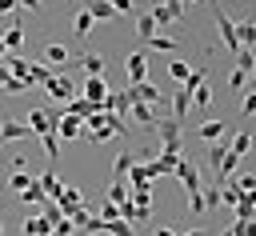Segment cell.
<instances>
[{"instance_id":"6da1fadb","label":"cell","mask_w":256,"mask_h":236,"mask_svg":"<svg viewBox=\"0 0 256 236\" xmlns=\"http://www.w3.org/2000/svg\"><path fill=\"white\" fill-rule=\"evenodd\" d=\"M156 136H160V144L168 148V152H180V120H172V116H160L156 120Z\"/></svg>"},{"instance_id":"7a4b0ae2","label":"cell","mask_w":256,"mask_h":236,"mask_svg":"<svg viewBox=\"0 0 256 236\" xmlns=\"http://www.w3.org/2000/svg\"><path fill=\"white\" fill-rule=\"evenodd\" d=\"M212 16H216V28H220V36H224V48L236 56V52H240V40H236V20H232L224 8H216Z\"/></svg>"},{"instance_id":"3957f363","label":"cell","mask_w":256,"mask_h":236,"mask_svg":"<svg viewBox=\"0 0 256 236\" xmlns=\"http://www.w3.org/2000/svg\"><path fill=\"white\" fill-rule=\"evenodd\" d=\"M176 160H180V152H160V156H152V160H144V168H148V180H156V176H168L172 168H176Z\"/></svg>"},{"instance_id":"277c9868","label":"cell","mask_w":256,"mask_h":236,"mask_svg":"<svg viewBox=\"0 0 256 236\" xmlns=\"http://www.w3.org/2000/svg\"><path fill=\"white\" fill-rule=\"evenodd\" d=\"M44 88H48V96H56V100H64V104H68V100L76 96V84H72V80H68L64 72H52V80H48Z\"/></svg>"},{"instance_id":"5b68a950","label":"cell","mask_w":256,"mask_h":236,"mask_svg":"<svg viewBox=\"0 0 256 236\" xmlns=\"http://www.w3.org/2000/svg\"><path fill=\"white\" fill-rule=\"evenodd\" d=\"M124 68H128V84H140V80H148V56H144V52H128Z\"/></svg>"},{"instance_id":"8992f818","label":"cell","mask_w":256,"mask_h":236,"mask_svg":"<svg viewBox=\"0 0 256 236\" xmlns=\"http://www.w3.org/2000/svg\"><path fill=\"white\" fill-rule=\"evenodd\" d=\"M172 172L180 176V184H184L188 192H200V172H196V164H192V160H184V156H180Z\"/></svg>"},{"instance_id":"52a82bcc","label":"cell","mask_w":256,"mask_h":236,"mask_svg":"<svg viewBox=\"0 0 256 236\" xmlns=\"http://www.w3.org/2000/svg\"><path fill=\"white\" fill-rule=\"evenodd\" d=\"M104 96H108V84H104V76H88V80H84V100L100 108V104H104Z\"/></svg>"},{"instance_id":"ba28073f","label":"cell","mask_w":256,"mask_h":236,"mask_svg":"<svg viewBox=\"0 0 256 236\" xmlns=\"http://www.w3.org/2000/svg\"><path fill=\"white\" fill-rule=\"evenodd\" d=\"M128 112H132V120H136V124H144V128H156V120H160V116H156V108H152V104H144V100H132V104H128Z\"/></svg>"},{"instance_id":"9c48e42d","label":"cell","mask_w":256,"mask_h":236,"mask_svg":"<svg viewBox=\"0 0 256 236\" xmlns=\"http://www.w3.org/2000/svg\"><path fill=\"white\" fill-rule=\"evenodd\" d=\"M28 128H32L36 136H48V132H56V124L48 120V112H44V108H32V112H28Z\"/></svg>"},{"instance_id":"30bf717a","label":"cell","mask_w":256,"mask_h":236,"mask_svg":"<svg viewBox=\"0 0 256 236\" xmlns=\"http://www.w3.org/2000/svg\"><path fill=\"white\" fill-rule=\"evenodd\" d=\"M56 204H60V212H64V216H72V212L84 204V196H80L76 188H68V184H64V188H60V196H56Z\"/></svg>"},{"instance_id":"8fae6325","label":"cell","mask_w":256,"mask_h":236,"mask_svg":"<svg viewBox=\"0 0 256 236\" xmlns=\"http://www.w3.org/2000/svg\"><path fill=\"white\" fill-rule=\"evenodd\" d=\"M28 136H32L28 124H16V120H4V124H0V144H8V140H28Z\"/></svg>"},{"instance_id":"7c38bea8","label":"cell","mask_w":256,"mask_h":236,"mask_svg":"<svg viewBox=\"0 0 256 236\" xmlns=\"http://www.w3.org/2000/svg\"><path fill=\"white\" fill-rule=\"evenodd\" d=\"M236 40H240V48H256V16H248V20H240L236 24Z\"/></svg>"},{"instance_id":"4fadbf2b","label":"cell","mask_w":256,"mask_h":236,"mask_svg":"<svg viewBox=\"0 0 256 236\" xmlns=\"http://www.w3.org/2000/svg\"><path fill=\"white\" fill-rule=\"evenodd\" d=\"M80 132H84V120H80V116H68V112H64V116H60V124H56V136L72 140V136H80Z\"/></svg>"},{"instance_id":"5bb4252c","label":"cell","mask_w":256,"mask_h":236,"mask_svg":"<svg viewBox=\"0 0 256 236\" xmlns=\"http://www.w3.org/2000/svg\"><path fill=\"white\" fill-rule=\"evenodd\" d=\"M24 236H52V224L40 212H32V216H24Z\"/></svg>"},{"instance_id":"9a60e30c","label":"cell","mask_w":256,"mask_h":236,"mask_svg":"<svg viewBox=\"0 0 256 236\" xmlns=\"http://www.w3.org/2000/svg\"><path fill=\"white\" fill-rule=\"evenodd\" d=\"M0 40H4V48H8V52H16V48L24 44V24H20V20H12V24L4 28V36H0Z\"/></svg>"},{"instance_id":"2e32d148","label":"cell","mask_w":256,"mask_h":236,"mask_svg":"<svg viewBox=\"0 0 256 236\" xmlns=\"http://www.w3.org/2000/svg\"><path fill=\"white\" fill-rule=\"evenodd\" d=\"M128 104H132V100H128V88H124V92H108L100 108H108V112H116V116H124V112H128Z\"/></svg>"},{"instance_id":"e0dca14e","label":"cell","mask_w":256,"mask_h":236,"mask_svg":"<svg viewBox=\"0 0 256 236\" xmlns=\"http://www.w3.org/2000/svg\"><path fill=\"white\" fill-rule=\"evenodd\" d=\"M232 208H236V220H252L256 216V192H240V200Z\"/></svg>"},{"instance_id":"ac0fdd59","label":"cell","mask_w":256,"mask_h":236,"mask_svg":"<svg viewBox=\"0 0 256 236\" xmlns=\"http://www.w3.org/2000/svg\"><path fill=\"white\" fill-rule=\"evenodd\" d=\"M136 36H140L144 44L156 36V20H152V12H136Z\"/></svg>"},{"instance_id":"d6986e66","label":"cell","mask_w":256,"mask_h":236,"mask_svg":"<svg viewBox=\"0 0 256 236\" xmlns=\"http://www.w3.org/2000/svg\"><path fill=\"white\" fill-rule=\"evenodd\" d=\"M224 132H228V124H224V120H208V124H200V128H196V140H220Z\"/></svg>"},{"instance_id":"ffe728a7","label":"cell","mask_w":256,"mask_h":236,"mask_svg":"<svg viewBox=\"0 0 256 236\" xmlns=\"http://www.w3.org/2000/svg\"><path fill=\"white\" fill-rule=\"evenodd\" d=\"M80 64H84V72H88V76H104V56H100V52H84V56H80Z\"/></svg>"},{"instance_id":"44dd1931","label":"cell","mask_w":256,"mask_h":236,"mask_svg":"<svg viewBox=\"0 0 256 236\" xmlns=\"http://www.w3.org/2000/svg\"><path fill=\"white\" fill-rule=\"evenodd\" d=\"M36 180H40V188H44V196H48V200H56V196H60V188H64V184L56 180V172H40Z\"/></svg>"},{"instance_id":"7402d4cb","label":"cell","mask_w":256,"mask_h":236,"mask_svg":"<svg viewBox=\"0 0 256 236\" xmlns=\"http://www.w3.org/2000/svg\"><path fill=\"white\" fill-rule=\"evenodd\" d=\"M88 12H92V20H116V16H120L108 0H92V4H88Z\"/></svg>"},{"instance_id":"603a6c76","label":"cell","mask_w":256,"mask_h":236,"mask_svg":"<svg viewBox=\"0 0 256 236\" xmlns=\"http://www.w3.org/2000/svg\"><path fill=\"white\" fill-rule=\"evenodd\" d=\"M88 28H92V12H88V8H80V12H76V20H72L76 40H84V36H88Z\"/></svg>"},{"instance_id":"cb8c5ba5","label":"cell","mask_w":256,"mask_h":236,"mask_svg":"<svg viewBox=\"0 0 256 236\" xmlns=\"http://www.w3.org/2000/svg\"><path fill=\"white\" fill-rule=\"evenodd\" d=\"M132 164H136V156H132V152H120V156H116V160H112V176H116V180H124V176H128V168H132Z\"/></svg>"},{"instance_id":"d4e9b609","label":"cell","mask_w":256,"mask_h":236,"mask_svg":"<svg viewBox=\"0 0 256 236\" xmlns=\"http://www.w3.org/2000/svg\"><path fill=\"white\" fill-rule=\"evenodd\" d=\"M48 196H44V188H40V180H32L24 192H20V204H44Z\"/></svg>"},{"instance_id":"484cf974","label":"cell","mask_w":256,"mask_h":236,"mask_svg":"<svg viewBox=\"0 0 256 236\" xmlns=\"http://www.w3.org/2000/svg\"><path fill=\"white\" fill-rule=\"evenodd\" d=\"M208 104H212V88H208V80H204V84L192 92V108H196V112H204Z\"/></svg>"},{"instance_id":"4316f807","label":"cell","mask_w":256,"mask_h":236,"mask_svg":"<svg viewBox=\"0 0 256 236\" xmlns=\"http://www.w3.org/2000/svg\"><path fill=\"white\" fill-rule=\"evenodd\" d=\"M248 148H252V136H248V132H236V136L228 140V152H232V156H244Z\"/></svg>"},{"instance_id":"83f0119b","label":"cell","mask_w":256,"mask_h":236,"mask_svg":"<svg viewBox=\"0 0 256 236\" xmlns=\"http://www.w3.org/2000/svg\"><path fill=\"white\" fill-rule=\"evenodd\" d=\"M108 200H112V204L132 200V196H128V180H112V184H108Z\"/></svg>"},{"instance_id":"f1b7e54d","label":"cell","mask_w":256,"mask_h":236,"mask_svg":"<svg viewBox=\"0 0 256 236\" xmlns=\"http://www.w3.org/2000/svg\"><path fill=\"white\" fill-rule=\"evenodd\" d=\"M40 148H44V156H48V160H56V156H60V136H56V132L40 136Z\"/></svg>"},{"instance_id":"f546056e","label":"cell","mask_w":256,"mask_h":236,"mask_svg":"<svg viewBox=\"0 0 256 236\" xmlns=\"http://www.w3.org/2000/svg\"><path fill=\"white\" fill-rule=\"evenodd\" d=\"M48 80H52V72L44 64H28V84H48Z\"/></svg>"},{"instance_id":"4dcf8cb0","label":"cell","mask_w":256,"mask_h":236,"mask_svg":"<svg viewBox=\"0 0 256 236\" xmlns=\"http://www.w3.org/2000/svg\"><path fill=\"white\" fill-rule=\"evenodd\" d=\"M224 152H228V140H224V144H220V140H212V144H208V164H212V168H220Z\"/></svg>"},{"instance_id":"1f68e13d","label":"cell","mask_w":256,"mask_h":236,"mask_svg":"<svg viewBox=\"0 0 256 236\" xmlns=\"http://www.w3.org/2000/svg\"><path fill=\"white\" fill-rule=\"evenodd\" d=\"M148 48H156V52H172V48H176V40H172V36H164V32H156V36L148 40Z\"/></svg>"},{"instance_id":"d6a6232c","label":"cell","mask_w":256,"mask_h":236,"mask_svg":"<svg viewBox=\"0 0 256 236\" xmlns=\"http://www.w3.org/2000/svg\"><path fill=\"white\" fill-rule=\"evenodd\" d=\"M236 68H240V72H252V68H256V52L240 48V52H236Z\"/></svg>"},{"instance_id":"836d02e7","label":"cell","mask_w":256,"mask_h":236,"mask_svg":"<svg viewBox=\"0 0 256 236\" xmlns=\"http://www.w3.org/2000/svg\"><path fill=\"white\" fill-rule=\"evenodd\" d=\"M168 76H176V80H180V84H184V80H188V76H192V68H188V64H184V60H172V64H168Z\"/></svg>"},{"instance_id":"e575fe53","label":"cell","mask_w":256,"mask_h":236,"mask_svg":"<svg viewBox=\"0 0 256 236\" xmlns=\"http://www.w3.org/2000/svg\"><path fill=\"white\" fill-rule=\"evenodd\" d=\"M32 180H36V176H32V172H12V176H8V184H12V188H16V192H24V188H28V184H32Z\"/></svg>"},{"instance_id":"d590c367","label":"cell","mask_w":256,"mask_h":236,"mask_svg":"<svg viewBox=\"0 0 256 236\" xmlns=\"http://www.w3.org/2000/svg\"><path fill=\"white\" fill-rule=\"evenodd\" d=\"M188 208H192V216H204V212H208V204H204V192H188Z\"/></svg>"},{"instance_id":"8d00e7d4","label":"cell","mask_w":256,"mask_h":236,"mask_svg":"<svg viewBox=\"0 0 256 236\" xmlns=\"http://www.w3.org/2000/svg\"><path fill=\"white\" fill-rule=\"evenodd\" d=\"M96 220H120V208L108 200V204H100V208H96Z\"/></svg>"},{"instance_id":"74e56055","label":"cell","mask_w":256,"mask_h":236,"mask_svg":"<svg viewBox=\"0 0 256 236\" xmlns=\"http://www.w3.org/2000/svg\"><path fill=\"white\" fill-rule=\"evenodd\" d=\"M232 184H236L240 192H256V176H248V172H240V176H232Z\"/></svg>"},{"instance_id":"f35d334b","label":"cell","mask_w":256,"mask_h":236,"mask_svg":"<svg viewBox=\"0 0 256 236\" xmlns=\"http://www.w3.org/2000/svg\"><path fill=\"white\" fill-rule=\"evenodd\" d=\"M52 236H76V224H72L68 216H64V220H56V224H52Z\"/></svg>"},{"instance_id":"ab89813d","label":"cell","mask_w":256,"mask_h":236,"mask_svg":"<svg viewBox=\"0 0 256 236\" xmlns=\"http://www.w3.org/2000/svg\"><path fill=\"white\" fill-rule=\"evenodd\" d=\"M48 60H52V64H68V52H64V44H48Z\"/></svg>"},{"instance_id":"60d3db41","label":"cell","mask_w":256,"mask_h":236,"mask_svg":"<svg viewBox=\"0 0 256 236\" xmlns=\"http://www.w3.org/2000/svg\"><path fill=\"white\" fill-rule=\"evenodd\" d=\"M244 84H248V72H240V68H236V72L228 76V88H232V92H240Z\"/></svg>"},{"instance_id":"b9f144b4","label":"cell","mask_w":256,"mask_h":236,"mask_svg":"<svg viewBox=\"0 0 256 236\" xmlns=\"http://www.w3.org/2000/svg\"><path fill=\"white\" fill-rule=\"evenodd\" d=\"M232 228H236L240 236H256V216H252V220H236Z\"/></svg>"},{"instance_id":"7bdbcfd3","label":"cell","mask_w":256,"mask_h":236,"mask_svg":"<svg viewBox=\"0 0 256 236\" xmlns=\"http://www.w3.org/2000/svg\"><path fill=\"white\" fill-rule=\"evenodd\" d=\"M240 112H244V116H256V92H248V96H244V104H240Z\"/></svg>"},{"instance_id":"ee69618b","label":"cell","mask_w":256,"mask_h":236,"mask_svg":"<svg viewBox=\"0 0 256 236\" xmlns=\"http://www.w3.org/2000/svg\"><path fill=\"white\" fill-rule=\"evenodd\" d=\"M24 88H28V84H20V80H16V76H12V80H8V84H4V88H0V92H24Z\"/></svg>"},{"instance_id":"f6af8a7d","label":"cell","mask_w":256,"mask_h":236,"mask_svg":"<svg viewBox=\"0 0 256 236\" xmlns=\"http://www.w3.org/2000/svg\"><path fill=\"white\" fill-rule=\"evenodd\" d=\"M204 204H208V208L220 204V188H208V192H204Z\"/></svg>"},{"instance_id":"bcb514c9","label":"cell","mask_w":256,"mask_h":236,"mask_svg":"<svg viewBox=\"0 0 256 236\" xmlns=\"http://www.w3.org/2000/svg\"><path fill=\"white\" fill-rule=\"evenodd\" d=\"M108 4H112L120 16H124V12H132V0H108Z\"/></svg>"},{"instance_id":"7dc6e473","label":"cell","mask_w":256,"mask_h":236,"mask_svg":"<svg viewBox=\"0 0 256 236\" xmlns=\"http://www.w3.org/2000/svg\"><path fill=\"white\" fill-rule=\"evenodd\" d=\"M20 8H28V12H40V0H16Z\"/></svg>"},{"instance_id":"c3c4849f","label":"cell","mask_w":256,"mask_h":236,"mask_svg":"<svg viewBox=\"0 0 256 236\" xmlns=\"http://www.w3.org/2000/svg\"><path fill=\"white\" fill-rule=\"evenodd\" d=\"M8 80H12V72H8V64H4V60H0V88H4V84H8Z\"/></svg>"},{"instance_id":"681fc988","label":"cell","mask_w":256,"mask_h":236,"mask_svg":"<svg viewBox=\"0 0 256 236\" xmlns=\"http://www.w3.org/2000/svg\"><path fill=\"white\" fill-rule=\"evenodd\" d=\"M152 236H180V232H176V228H156Z\"/></svg>"},{"instance_id":"f907efd6","label":"cell","mask_w":256,"mask_h":236,"mask_svg":"<svg viewBox=\"0 0 256 236\" xmlns=\"http://www.w3.org/2000/svg\"><path fill=\"white\" fill-rule=\"evenodd\" d=\"M248 84H252V92H256V68H252V72H248Z\"/></svg>"},{"instance_id":"816d5d0a","label":"cell","mask_w":256,"mask_h":236,"mask_svg":"<svg viewBox=\"0 0 256 236\" xmlns=\"http://www.w3.org/2000/svg\"><path fill=\"white\" fill-rule=\"evenodd\" d=\"M180 236H208V232H180Z\"/></svg>"},{"instance_id":"f5cc1de1","label":"cell","mask_w":256,"mask_h":236,"mask_svg":"<svg viewBox=\"0 0 256 236\" xmlns=\"http://www.w3.org/2000/svg\"><path fill=\"white\" fill-rule=\"evenodd\" d=\"M4 56H8V48H4V40H0V60H4Z\"/></svg>"},{"instance_id":"db71d44e","label":"cell","mask_w":256,"mask_h":236,"mask_svg":"<svg viewBox=\"0 0 256 236\" xmlns=\"http://www.w3.org/2000/svg\"><path fill=\"white\" fill-rule=\"evenodd\" d=\"M192 4H196V0H180V8H192Z\"/></svg>"},{"instance_id":"11a10c76","label":"cell","mask_w":256,"mask_h":236,"mask_svg":"<svg viewBox=\"0 0 256 236\" xmlns=\"http://www.w3.org/2000/svg\"><path fill=\"white\" fill-rule=\"evenodd\" d=\"M224 236H240V232H236V228H228V232H224Z\"/></svg>"},{"instance_id":"9f6ffc18","label":"cell","mask_w":256,"mask_h":236,"mask_svg":"<svg viewBox=\"0 0 256 236\" xmlns=\"http://www.w3.org/2000/svg\"><path fill=\"white\" fill-rule=\"evenodd\" d=\"M0 236H4V224H0Z\"/></svg>"},{"instance_id":"6f0895ef","label":"cell","mask_w":256,"mask_h":236,"mask_svg":"<svg viewBox=\"0 0 256 236\" xmlns=\"http://www.w3.org/2000/svg\"><path fill=\"white\" fill-rule=\"evenodd\" d=\"M156 4H160V0H152V8H156Z\"/></svg>"}]
</instances>
